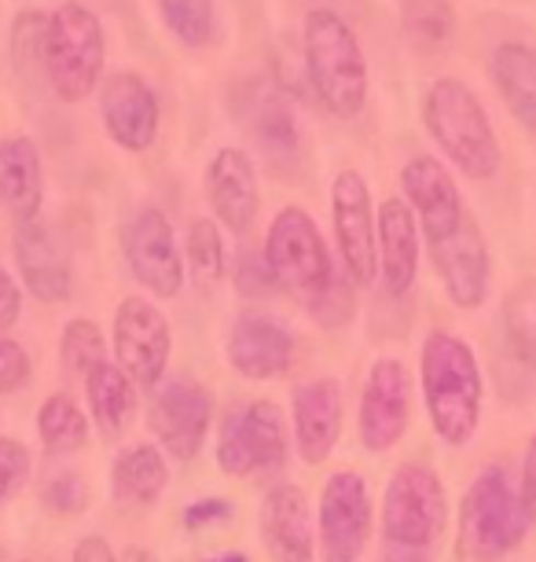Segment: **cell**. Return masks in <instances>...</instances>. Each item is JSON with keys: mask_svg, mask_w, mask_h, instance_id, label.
I'll return each mask as SVG.
<instances>
[{"mask_svg": "<svg viewBox=\"0 0 536 562\" xmlns=\"http://www.w3.org/2000/svg\"><path fill=\"white\" fill-rule=\"evenodd\" d=\"M85 401L96 430L107 441H122L133 430L136 408H140V386L107 357L85 375Z\"/></svg>", "mask_w": 536, "mask_h": 562, "instance_id": "27", "label": "cell"}, {"mask_svg": "<svg viewBox=\"0 0 536 562\" xmlns=\"http://www.w3.org/2000/svg\"><path fill=\"white\" fill-rule=\"evenodd\" d=\"M258 533L272 562H317V515L301 485H272L261 501Z\"/></svg>", "mask_w": 536, "mask_h": 562, "instance_id": "21", "label": "cell"}, {"mask_svg": "<svg viewBox=\"0 0 536 562\" xmlns=\"http://www.w3.org/2000/svg\"><path fill=\"white\" fill-rule=\"evenodd\" d=\"M206 562H250L243 551H225V555H214V559H206Z\"/></svg>", "mask_w": 536, "mask_h": 562, "instance_id": "45", "label": "cell"}, {"mask_svg": "<svg viewBox=\"0 0 536 562\" xmlns=\"http://www.w3.org/2000/svg\"><path fill=\"white\" fill-rule=\"evenodd\" d=\"M225 518H232V504H228L225 496H203V501L184 507V526L187 529H206V526L225 522Z\"/></svg>", "mask_w": 536, "mask_h": 562, "instance_id": "40", "label": "cell"}, {"mask_svg": "<svg viewBox=\"0 0 536 562\" xmlns=\"http://www.w3.org/2000/svg\"><path fill=\"white\" fill-rule=\"evenodd\" d=\"M23 562H30V559H23Z\"/></svg>", "mask_w": 536, "mask_h": 562, "instance_id": "47", "label": "cell"}, {"mask_svg": "<svg viewBox=\"0 0 536 562\" xmlns=\"http://www.w3.org/2000/svg\"><path fill=\"white\" fill-rule=\"evenodd\" d=\"M383 540L397 551H426L448 526V496L430 463H401L386 482Z\"/></svg>", "mask_w": 536, "mask_h": 562, "instance_id": "7", "label": "cell"}, {"mask_svg": "<svg viewBox=\"0 0 536 562\" xmlns=\"http://www.w3.org/2000/svg\"><path fill=\"white\" fill-rule=\"evenodd\" d=\"M15 269L19 280L26 283V291L45 305H62L73 294V265L67 254V243L59 239V232L48 225L45 217L23 221L15 225Z\"/></svg>", "mask_w": 536, "mask_h": 562, "instance_id": "20", "label": "cell"}, {"mask_svg": "<svg viewBox=\"0 0 536 562\" xmlns=\"http://www.w3.org/2000/svg\"><path fill=\"white\" fill-rule=\"evenodd\" d=\"M107 67V30L100 15L81 0H62L48 12L45 48H41V74L48 89L62 103H85L103 85Z\"/></svg>", "mask_w": 536, "mask_h": 562, "instance_id": "4", "label": "cell"}, {"mask_svg": "<svg viewBox=\"0 0 536 562\" xmlns=\"http://www.w3.org/2000/svg\"><path fill=\"white\" fill-rule=\"evenodd\" d=\"M111 349H114V364H118L136 386L151 394L166 379V371H170L173 327L151 299L129 294V299H122L118 310H114Z\"/></svg>", "mask_w": 536, "mask_h": 562, "instance_id": "9", "label": "cell"}, {"mask_svg": "<svg viewBox=\"0 0 536 562\" xmlns=\"http://www.w3.org/2000/svg\"><path fill=\"white\" fill-rule=\"evenodd\" d=\"M290 405V430L294 445H298L301 463L320 467L331 460L334 445L342 438V383L334 375L309 379V383L294 386Z\"/></svg>", "mask_w": 536, "mask_h": 562, "instance_id": "22", "label": "cell"}, {"mask_svg": "<svg viewBox=\"0 0 536 562\" xmlns=\"http://www.w3.org/2000/svg\"><path fill=\"white\" fill-rule=\"evenodd\" d=\"M412 427V371L397 357H378L361 390L356 434L367 452H390Z\"/></svg>", "mask_w": 536, "mask_h": 562, "instance_id": "14", "label": "cell"}, {"mask_svg": "<svg viewBox=\"0 0 536 562\" xmlns=\"http://www.w3.org/2000/svg\"><path fill=\"white\" fill-rule=\"evenodd\" d=\"M184 265L195 272V280L203 283V288H214V283L225 280L228 254H225V236H220L214 217H195L192 225H187Z\"/></svg>", "mask_w": 536, "mask_h": 562, "instance_id": "32", "label": "cell"}, {"mask_svg": "<svg viewBox=\"0 0 536 562\" xmlns=\"http://www.w3.org/2000/svg\"><path fill=\"white\" fill-rule=\"evenodd\" d=\"M122 254L133 280L151 299H176L184 288V250L176 243L170 217L159 206H140L122 228Z\"/></svg>", "mask_w": 536, "mask_h": 562, "instance_id": "13", "label": "cell"}, {"mask_svg": "<svg viewBox=\"0 0 536 562\" xmlns=\"http://www.w3.org/2000/svg\"><path fill=\"white\" fill-rule=\"evenodd\" d=\"M434 272L445 288L448 302L456 310H481L489 299V283H492V258H489V239L481 232L478 217L467 214L464 225L448 236H441L434 243H426Z\"/></svg>", "mask_w": 536, "mask_h": 562, "instance_id": "15", "label": "cell"}, {"mask_svg": "<svg viewBox=\"0 0 536 562\" xmlns=\"http://www.w3.org/2000/svg\"><path fill=\"white\" fill-rule=\"evenodd\" d=\"M261 254H265L272 276L280 280V291H290L301 305L328 291L339 276V265L331 258L320 225L301 206H283L272 217Z\"/></svg>", "mask_w": 536, "mask_h": 562, "instance_id": "6", "label": "cell"}, {"mask_svg": "<svg viewBox=\"0 0 536 562\" xmlns=\"http://www.w3.org/2000/svg\"><path fill=\"white\" fill-rule=\"evenodd\" d=\"M41 504L59 518H78L89 507V482L73 467H52L41 479Z\"/></svg>", "mask_w": 536, "mask_h": 562, "instance_id": "34", "label": "cell"}, {"mask_svg": "<svg viewBox=\"0 0 536 562\" xmlns=\"http://www.w3.org/2000/svg\"><path fill=\"white\" fill-rule=\"evenodd\" d=\"M247 119L254 144L261 147V155L272 162H294L301 144V125L294 119L290 100L280 97L276 89H254V97L247 103Z\"/></svg>", "mask_w": 536, "mask_h": 562, "instance_id": "28", "label": "cell"}, {"mask_svg": "<svg viewBox=\"0 0 536 562\" xmlns=\"http://www.w3.org/2000/svg\"><path fill=\"white\" fill-rule=\"evenodd\" d=\"M331 228L339 247L342 272L350 276L356 291L372 288L378 280V250H375V206L372 188L361 169H339L331 180Z\"/></svg>", "mask_w": 536, "mask_h": 562, "instance_id": "12", "label": "cell"}, {"mask_svg": "<svg viewBox=\"0 0 536 562\" xmlns=\"http://www.w3.org/2000/svg\"><path fill=\"white\" fill-rule=\"evenodd\" d=\"M232 276H236V291L247 294V299H269V294L280 291V280L272 276L265 254H258V250L239 254Z\"/></svg>", "mask_w": 536, "mask_h": 562, "instance_id": "37", "label": "cell"}, {"mask_svg": "<svg viewBox=\"0 0 536 562\" xmlns=\"http://www.w3.org/2000/svg\"><path fill=\"white\" fill-rule=\"evenodd\" d=\"M301 63L312 92L323 103V111L342 122L361 119L367 108V56L361 48L356 30L334 12V8H312L301 23Z\"/></svg>", "mask_w": 536, "mask_h": 562, "instance_id": "2", "label": "cell"}, {"mask_svg": "<svg viewBox=\"0 0 536 562\" xmlns=\"http://www.w3.org/2000/svg\"><path fill=\"white\" fill-rule=\"evenodd\" d=\"M111 501L122 507H155L170 490V463L155 441H136L114 456L111 471Z\"/></svg>", "mask_w": 536, "mask_h": 562, "instance_id": "26", "label": "cell"}, {"mask_svg": "<svg viewBox=\"0 0 536 562\" xmlns=\"http://www.w3.org/2000/svg\"><path fill=\"white\" fill-rule=\"evenodd\" d=\"M19 313H23V291L12 280V272L0 265V335H8L19 324Z\"/></svg>", "mask_w": 536, "mask_h": 562, "instance_id": "41", "label": "cell"}, {"mask_svg": "<svg viewBox=\"0 0 536 562\" xmlns=\"http://www.w3.org/2000/svg\"><path fill=\"white\" fill-rule=\"evenodd\" d=\"M294 331L280 316L247 310L239 313L225 338V357L228 368L247 383H269V379L287 375L294 364Z\"/></svg>", "mask_w": 536, "mask_h": 562, "instance_id": "17", "label": "cell"}, {"mask_svg": "<svg viewBox=\"0 0 536 562\" xmlns=\"http://www.w3.org/2000/svg\"><path fill=\"white\" fill-rule=\"evenodd\" d=\"M375 507L364 474H328L317 504V555L320 562H361L372 540Z\"/></svg>", "mask_w": 536, "mask_h": 562, "instance_id": "10", "label": "cell"}, {"mask_svg": "<svg viewBox=\"0 0 536 562\" xmlns=\"http://www.w3.org/2000/svg\"><path fill=\"white\" fill-rule=\"evenodd\" d=\"M45 12H19L12 26V56L19 70H30V63L41 67V48H45Z\"/></svg>", "mask_w": 536, "mask_h": 562, "instance_id": "38", "label": "cell"}, {"mask_svg": "<svg viewBox=\"0 0 536 562\" xmlns=\"http://www.w3.org/2000/svg\"><path fill=\"white\" fill-rule=\"evenodd\" d=\"M214 423V394L192 375H166L151 390L147 430L170 460H195Z\"/></svg>", "mask_w": 536, "mask_h": 562, "instance_id": "11", "label": "cell"}, {"mask_svg": "<svg viewBox=\"0 0 536 562\" xmlns=\"http://www.w3.org/2000/svg\"><path fill=\"white\" fill-rule=\"evenodd\" d=\"M518 493H522L525 512H529V522H536V430H533L529 445H525V460H522V485H518Z\"/></svg>", "mask_w": 536, "mask_h": 562, "instance_id": "42", "label": "cell"}, {"mask_svg": "<svg viewBox=\"0 0 536 562\" xmlns=\"http://www.w3.org/2000/svg\"><path fill=\"white\" fill-rule=\"evenodd\" d=\"M70 562H118V555H114V548H111L107 537L89 533V537L78 540V548H73Z\"/></svg>", "mask_w": 536, "mask_h": 562, "instance_id": "43", "label": "cell"}, {"mask_svg": "<svg viewBox=\"0 0 536 562\" xmlns=\"http://www.w3.org/2000/svg\"><path fill=\"white\" fill-rule=\"evenodd\" d=\"M30 375H34V360H30V353L15 342V338L0 335V394L23 390L30 383Z\"/></svg>", "mask_w": 536, "mask_h": 562, "instance_id": "39", "label": "cell"}, {"mask_svg": "<svg viewBox=\"0 0 536 562\" xmlns=\"http://www.w3.org/2000/svg\"><path fill=\"white\" fill-rule=\"evenodd\" d=\"M401 34L423 56L448 52V45L456 41L452 0H401Z\"/></svg>", "mask_w": 536, "mask_h": 562, "instance_id": "30", "label": "cell"}, {"mask_svg": "<svg viewBox=\"0 0 536 562\" xmlns=\"http://www.w3.org/2000/svg\"><path fill=\"white\" fill-rule=\"evenodd\" d=\"M394 562H426V559H423V551H397Z\"/></svg>", "mask_w": 536, "mask_h": 562, "instance_id": "46", "label": "cell"}, {"mask_svg": "<svg viewBox=\"0 0 536 562\" xmlns=\"http://www.w3.org/2000/svg\"><path fill=\"white\" fill-rule=\"evenodd\" d=\"M100 119L111 144L129 155L151 151L162 130V108L144 74L118 70L100 85Z\"/></svg>", "mask_w": 536, "mask_h": 562, "instance_id": "16", "label": "cell"}, {"mask_svg": "<svg viewBox=\"0 0 536 562\" xmlns=\"http://www.w3.org/2000/svg\"><path fill=\"white\" fill-rule=\"evenodd\" d=\"M529 512L503 467H486L459 507V551L470 562H500L529 533Z\"/></svg>", "mask_w": 536, "mask_h": 562, "instance_id": "5", "label": "cell"}, {"mask_svg": "<svg viewBox=\"0 0 536 562\" xmlns=\"http://www.w3.org/2000/svg\"><path fill=\"white\" fill-rule=\"evenodd\" d=\"M353 294H356V288L350 283V276L339 272L328 291L317 294V299L305 305V313H309L320 327H328V331H339V327L350 324V321H353V313H356Z\"/></svg>", "mask_w": 536, "mask_h": 562, "instance_id": "35", "label": "cell"}, {"mask_svg": "<svg viewBox=\"0 0 536 562\" xmlns=\"http://www.w3.org/2000/svg\"><path fill=\"white\" fill-rule=\"evenodd\" d=\"M122 562H155V555L147 548H140V544H133L129 551L122 555Z\"/></svg>", "mask_w": 536, "mask_h": 562, "instance_id": "44", "label": "cell"}, {"mask_svg": "<svg viewBox=\"0 0 536 562\" xmlns=\"http://www.w3.org/2000/svg\"><path fill=\"white\" fill-rule=\"evenodd\" d=\"M401 199L412 206L419 232H423V243H434L441 236H448V232H456L470 214L464 195H459L456 177L434 155L408 158L401 169Z\"/></svg>", "mask_w": 536, "mask_h": 562, "instance_id": "18", "label": "cell"}, {"mask_svg": "<svg viewBox=\"0 0 536 562\" xmlns=\"http://www.w3.org/2000/svg\"><path fill=\"white\" fill-rule=\"evenodd\" d=\"M203 192L206 203L214 210V217L236 236H247L258 225L261 214V188H258V169L243 147H217L206 162L203 173Z\"/></svg>", "mask_w": 536, "mask_h": 562, "instance_id": "19", "label": "cell"}, {"mask_svg": "<svg viewBox=\"0 0 536 562\" xmlns=\"http://www.w3.org/2000/svg\"><path fill=\"white\" fill-rule=\"evenodd\" d=\"M423 125L437 151L470 180H492L503 151L492 119L464 78H437L423 97Z\"/></svg>", "mask_w": 536, "mask_h": 562, "instance_id": "3", "label": "cell"}, {"mask_svg": "<svg viewBox=\"0 0 536 562\" xmlns=\"http://www.w3.org/2000/svg\"><path fill=\"white\" fill-rule=\"evenodd\" d=\"M107 360V335L96 321H70L59 338V364L70 379H85L92 368Z\"/></svg>", "mask_w": 536, "mask_h": 562, "instance_id": "33", "label": "cell"}, {"mask_svg": "<svg viewBox=\"0 0 536 562\" xmlns=\"http://www.w3.org/2000/svg\"><path fill=\"white\" fill-rule=\"evenodd\" d=\"M155 12H159L166 34L184 48H209L217 41L220 15L217 0H155Z\"/></svg>", "mask_w": 536, "mask_h": 562, "instance_id": "31", "label": "cell"}, {"mask_svg": "<svg viewBox=\"0 0 536 562\" xmlns=\"http://www.w3.org/2000/svg\"><path fill=\"white\" fill-rule=\"evenodd\" d=\"M30 479V449L19 438H0V507L12 504Z\"/></svg>", "mask_w": 536, "mask_h": 562, "instance_id": "36", "label": "cell"}, {"mask_svg": "<svg viewBox=\"0 0 536 562\" xmlns=\"http://www.w3.org/2000/svg\"><path fill=\"white\" fill-rule=\"evenodd\" d=\"M37 438L48 460H67L92 438V419L70 394H52L37 408Z\"/></svg>", "mask_w": 536, "mask_h": 562, "instance_id": "29", "label": "cell"}, {"mask_svg": "<svg viewBox=\"0 0 536 562\" xmlns=\"http://www.w3.org/2000/svg\"><path fill=\"white\" fill-rule=\"evenodd\" d=\"M419 390L430 427L452 449L475 441L481 427V405H486V383L481 364L467 338L452 331H430L419 349Z\"/></svg>", "mask_w": 536, "mask_h": 562, "instance_id": "1", "label": "cell"}, {"mask_svg": "<svg viewBox=\"0 0 536 562\" xmlns=\"http://www.w3.org/2000/svg\"><path fill=\"white\" fill-rule=\"evenodd\" d=\"M375 250H378V280L386 294L404 299L415 288L419 258H423V232L412 206L401 195H390L375 210Z\"/></svg>", "mask_w": 536, "mask_h": 562, "instance_id": "23", "label": "cell"}, {"mask_svg": "<svg viewBox=\"0 0 536 562\" xmlns=\"http://www.w3.org/2000/svg\"><path fill=\"white\" fill-rule=\"evenodd\" d=\"M290 427L276 401H247L225 416L217 434V467L228 479L272 474L287 463Z\"/></svg>", "mask_w": 536, "mask_h": 562, "instance_id": "8", "label": "cell"}, {"mask_svg": "<svg viewBox=\"0 0 536 562\" xmlns=\"http://www.w3.org/2000/svg\"><path fill=\"white\" fill-rule=\"evenodd\" d=\"M0 206L15 225L41 217L45 206V166L26 133L0 136Z\"/></svg>", "mask_w": 536, "mask_h": 562, "instance_id": "24", "label": "cell"}, {"mask_svg": "<svg viewBox=\"0 0 536 562\" xmlns=\"http://www.w3.org/2000/svg\"><path fill=\"white\" fill-rule=\"evenodd\" d=\"M489 78L511 119L529 136H536V45L500 41L489 56Z\"/></svg>", "mask_w": 536, "mask_h": 562, "instance_id": "25", "label": "cell"}]
</instances>
